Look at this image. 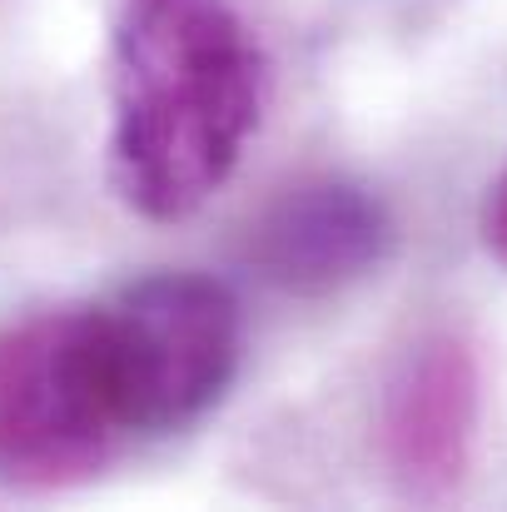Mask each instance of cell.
Returning <instances> with one entry per match:
<instances>
[{
    "label": "cell",
    "instance_id": "1",
    "mask_svg": "<svg viewBox=\"0 0 507 512\" xmlns=\"http://www.w3.org/2000/svg\"><path fill=\"white\" fill-rule=\"evenodd\" d=\"M264 60L229 0H120L110 179L145 219L194 214L259 130Z\"/></svg>",
    "mask_w": 507,
    "mask_h": 512
},
{
    "label": "cell",
    "instance_id": "2",
    "mask_svg": "<svg viewBox=\"0 0 507 512\" xmlns=\"http://www.w3.org/2000/svg\"><path fill=\"white\" fill-rule=\"evenodd\" d=\"M140 443L105 304L40 309L0 329V483L55 493Z\"/></svg>",
    "mask_w": 507,
    "mask_h": 512
},
{
    "label": "cell",
    "instance_id": "3",
    "mask_svg": "<svg viewBox=\"0 0 507 512\" xmlns=\"http://www.w3.org/2000/svg\"><path fill=\"white\" fill-rule=\"evenodd\" d=\"M105 319L140 438L199 423L239 373V304L209 274H145L105 299Z\"/></svg>",
    "mask_w": 507,
    "mask_h": 512
},
{
    "label": "cell",
    "instance_id": "4",
    "mask_svg": "<svg viewBox=\"0 0 507 512\" xmlns=\"http://www.w3.org/2000/svg\"><path fill=\"white\" fill-rule=\"evenodd\" d=\"M483 368L473 343L438 329L403 348L378 403V453L408 503H448L473 468Z\"/></svg>",
    "mask_w": 507,
    "mask_h": 512
},
{
    "label": "cell",
    "instance_id": "5",
    "mask_svg": "<svg viewBox=\"0 0 507 512\" xmlns=\"http://www.w3.org/2000/svg\"><path fill=\"white\" fill-rule=\"evenodd\" d=\"M393 249L383 199L358 179H299L249 224V264L284 294L324 299L373 274Z\"/></svg>",
    "mask_w": 507,
    "mask_h": 512
},
{
    "label": "cell",
    "instance_id": "6",
    "mask_svg": "<svg viewBox=\"0 0 507 512\" xmlns=\"http://www.w3.org/2000/svg\"><path fill=\"white\" fill-rule=\"evenodd\" d=\"M478 229H483V244H488V254L507 264V170L493 179V189H488V199H483Z\"/></svg>",
    "mask_w": 507,
    "mask_h": 512
}]
</instances>
